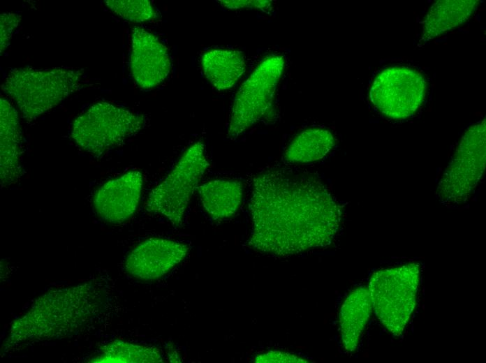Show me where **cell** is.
I'll return each instance as SVG.
<instances>
[{"instance_id": "obj_1", "label": "cell", "mask_w": 486, "mask_h": 363, "mask_svg": "<svg viewBox=\"0 0 486 363\" xmlns=\"http://www.w3.org/2000/svg\"><path fill=\"white\" fill-rule=\"evenodd\" d=\"M248 245L275 256H289L330 245L338 232L341 209L312 175L274 169L253 181Z\"/></svg>"}, {"instance_id": "obj_2", "label": "cell", "mask_w": 486, "mask_h": 363, "mask_svg": "<svg viewBox=\"0 0 486 363\" xmlns=\"http://www.w3.org/2000/svg\"><path fill=\"white\" fill-rule=\"evenodd\" d=\"M103 304V292L94 283L51 290L13 320L1 348L9 352L27 343L75 334L99 316Z\"/></svg>"}, {"instance_id": "obj_3", "label": "cell", "mask_w": 486, "mask_h": 363, "mask_svg": "<svg viewBox=\"0 0 486 363\" xmlns=\"http://www.w3.org/2000/svg\"><path fill=\"white\" fill-rule=\"evenodd\" d=\"M82 75V71L72 68H15L7 75L2 90L16 103L22 116L32 121L78 90Z\"/></svg>"}, {"instance_id": "obj_4", "label": "cell", "mask_w": 486, "mask_h": 363, "mask_svg": "<svg viewBox=\"0 0 486 363\" xmlns=\"http://www.w3.org/2000/svg\"><path fill=\"white\" fill-rule=\"evenodd\" d=\"M145 125L143 114L101 101L75 118L71 135L79 147L100 156L135 135Z\"/></svg>"}, {"instance_id": "obj_5", "label": "cell", "mask_w": 486, "mask_h": 363, "mask_svg": "<svg viewBox=\"0 0 486 363\" xmlns=\"http://www.w3.org/2000/svg\"><path fill=\"white\" fill-rule=\"evenodd\" d=\"M420 267L409 263L374 272L368 289L373 310L384 327L395 336L404 331L415 309Z\"/></svg>"}, {"instance_id": "obj_6", "label": "cell", "mask_w": 486, "mask_h": 363, "mask_svg": "<svg viewBox=\"0 0 486 363\" xmlns=\"http://www.w3.org/2000/svg\"><path fill=\"white\" fill-rule=\"evenodd\" d=\"M205 145L192 144L168 175L152 190L145 209L161 215L175 227H181L184 216L195 189L209 166Z\"/></svg>"}, {"instance_id": "obj_7", "label": "cell", "mask_w": 486, "mask_h": 363, "mask_svg": "<svg viewBox=\"0 0 486 363\" xmlns=\"http://www.w3.org/2000/svg\"><path fill=\"white\" fill-rule=\"evenodd\" d=\"M485 126L484 119L463 135L436 188V197L443 203H462L476 188L485 168Z\"/></svg>"}, {"instance_id": "obj_8", "label": "cell", "mask_w": 486, "mask_h": 363, "mask_svg": "<svg viewBox=\"0 0 486 363\" xmlns=\"http://www.w3.org/2000/svg\"><path fill=\"white\" fill-rule=\"evenodd\" d=\"M284 64L282 56L267 57L242 84L232 108L229 138H236L265 114L272 104Z\"/></svg>"}, {"instance_id": "obj_9", "label": "cell", "mask_w": 486, "mask_h": 363, "mask_svg": "<svg viewBox=\"0 0 486 363\" xmlns=\"http://www.w3.org/2000/svg\"><path fill=\"white\" fill-rule=\"evenodd\" d=\"M427 83L418 71L405 66L382 70L374 78L369 99L378 111L391 119H404L421 106Z\"/></svg>"}, {"instance_id": "obj_10", "label": "cell", "mask_w": 486, "mask_h": 363, "mask_svg": "<svg viewBox=\"0 0 486 363\" xmlns=\"http://www.w3.org/2000/svg\"><path fill=\"white\" fill-rule=\"evenodd\" d=\"M129 65L135 82L143 89L159 86L172 67L166 47L154 34L140 27L132 30Z\"/></svg>"}, {"instance_id": "obj_11", "label": "cell", "mask_w": 486, "mask_h": 363, "mask_svg": "<svg viewBox=\"0 0 486 363\" xmlns=\"http://www.w3.org/2000/svg\"><path fill=\"white\" fill-rule=\"evenodd\" d=\"M189 246L165 238L151 237L127 255L124 267L132 276L145 281L162 277L187 255Z\"/></svg>"}, {"instance_id": "obj_12", "label": "cell", "mask_w": 486, "mask_h": 363, "mask_svg": "<svg viewBox=\"0 0 486 363\" xmlns=\"http://www.w3.org/2000/svg\"><path fill=\"white\" fill-rule=\"evenodd\" d=\"M143 184L142 173L131 170L101 185L93 197L96 214L110 223H121L135 212Z\"/></svg>"}, {"instance_id": "obj_13", "label": "cell", "mask_w": 486, "mask_h": 363, "mask_svg": "<svg viewBox=\"0 0 486 363\" xmlns=\"http://www.w3.org/2000/svg\"><path fill=\"white\" fill-rule=\"evenodd\" d=\"M22 135L16 110L0 99V178L1 186L12 185L22 175Z\"/></svg>"}, {"instance_id": "obj_14", "label": "cell", "mask_w": 486, "mask_h": 363, "mask_svg": "<svg viewBox=\"0 0 486 363\" xmlns=\"http://www.w3.org/2000/svg\"><path fill=\"white\" fill-rule=\"evenodd\" d=\"M372 311L368 287L353 290L344 301L339 323L342 344L347 352L353 353L357 349Z\"/></svg>"}, {"instance_id": "obj_15", "label": "cell", "mask_w": 486, "mask_h": 363, "mask_svg": "<svg viewBox=\"0 0 486 363\" xmlns=\"http://www.w3.org/2000/svg\"><path fill=\"white\" fill-rule=\"evenodd\" d=\"M480 3L478 0H439L429 8L423 22L420 45L465 22Z\"/></svg>"}, {"instance_id": "obj_16", "label": "cell", "mask_w": 486, "mask_h": 363, "mask_svg": "<svg viewBox=\"0 0 486 363\" xmlns=\"http://www.w3.org/2000/svg\"><path fill=\"white\" fill-rule=\"evenodd\" d=\"M243 191L242 183L235 179H213L198 187L202 207L214 220L234 215L241 205Z\"/></svg>"}, {"instance_id": "obj_17", "label": "cell", "mask_w": 486, "mask_h": 363, "mask_svg": "<svg viewBox=\"0 0 486 363\" xmlns=\"http://www.w3.org/2000/svg\"><path fill=\"white\" fill-rule=\"evenodd\" d=\"M201 65L205 75L219 91L233 87L245 71L243 53L228 49H214L204 53Z\"/></svg>"}, {"instance_id": "obj_18", "label": "cell", "mask_w": 486, "mask_h": 363, "mask_svg": "<svg viewBox=\"0 0 486 363\" xmlns=\"http://www.w3.org/2000/svg\"><path fill=\"white\" fill-rule=\"evenodd\" d=\"M334 145V136L329 129L308 128L293 138L286 149L284 158L291 163L314 162L325 157Z\"/></svg>"}, {"instance_id": "obj_19", "label": "cell", "mask_w": 486, "mask_h": 363, "mask_svg": "<svg viewBox=\"0 0 486 363\" xmlns=\"http://www.w3.org/2000/svg\"><path fill=\"white\" fill-rule=\"evenodd\" d=\"M92 362H161L163 357L154 348L122 340L112 341L103 346Z\"/></svg>"}, {"instance_id": "obj_20", "label": "cell", "mask_w": 486, "mask_h": 363, "mask_svg": "<svg viewBox=\"0 0 486 363\" xmlns=\"http://www.w3.org/2000/svg\"><path fill=\"white\" fill-rule=\"evenodd\" d=\"M106 6L122 18L135 23L156 18V10L148 0H107Z\"/></svg>"}, {"instance_id": "obj_21", "label": "cell", "mask_w": 486, "mask_h": 363, "mask_svg": "<svg viewBox=\"0 0 486 363\" xmlns=\"http://www.w3.org/2000/svg\"><path fill=\"white\" fill-rule=\"evenodd\" d=\"M21 21V16L16 13H7L1 15L0 50L2 54L10 44L14 30Z\"/></svg>"}, {"instance_id": "obj_22", "label": "cell", "mask_w": 486, "mask_h": 363, "mask_svg": "<svg viewBox=\"0 0 486 363\" xmlns=\"http://www.w3.org/2000/svg\"><path fill=\"white\" fill-rule=\"evenodd\" d=\"M255 362H308L307 359L294 354L279 351L270 350L256 356Z\"/></svg>"}, {"instance_id": "obj_23", "label": "cell", "mask_w": 486, "mask_h": 363, "mask_svg": "<svg viewBox=\"0 0 486 363\" xmlns=\"http://www.w3.org/2000/svg\"><path fill=\"white\" fill-rule=\"evenodd\" d=\"M221 5L228 9H260L267 10L272 5L270 1H235V0H223L218 1Z\"/></svg>"}]
</instances>
